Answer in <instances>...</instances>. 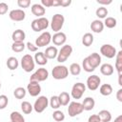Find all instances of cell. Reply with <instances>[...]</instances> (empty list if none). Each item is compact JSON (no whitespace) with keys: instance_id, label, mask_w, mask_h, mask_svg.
<instances>
[{"instance_id":"cell-26","label":"cell","mask_w":122,"mask_h":122,"mask_svg":"<svg viewBox=\"0 0 122 122\" xmlns=\"http://www.w3.org/2000/svg\"><path fill=\"white\" fill-rule=\"evenodd\" d=\"M97 115L99 116L101 122H110L112 120V113L108 110H101Z\"/></svg>"},{"instance_id":"cell-22","label":"cell","mask_w":122,"mask_h":122,"mask_svg":"<svg viewBox=\"0 0 122 122\" xmlns=\"http://www.w3.org/2000/svg\"><path fill=\"white\" fill-rule=\"evenodd\" d=\"M114 71V69H113V66L109 64V63H105V64H102L101 67H100V72L105 75V76H110L113 73Z\"/></svg>"},{"instance_id":"cell-52","label":"cell","mask_w":122,"mask_h":122,"mask_svg":"<svg viewBox=\"0 0 122 122\" xmlns=\"http://www.w3.org/2000/svg\"><path fill=\"white\" fill-rule=\"evenodd\" d=\"M0 88H1V83H0Z\"/></svg>"},{"instance_id":"cell-47","label":"cell","mask_w":122,"mask_h":122,"mask_svg":"<svg viewBox=\"0 0 122 122\" xmlns=\"http://www.w3.org/2000/svg\"><path fill=\"white\" fill-rule=\"evenodd\" d=\"M112 0H97V3L100 5H103V7L112 4Z\"/></svg>"},{"instance_id":"cell-13","label":"cell","mask_w":122,"mask_h":122,"mask_svg":"<svg viewBox=\"0 0 122 122\" xmlns=\"http://www.w3.org/2000/svg\"><path fill=\"white\" fill-rule=\"evenodd\" d=\"M27 92L32 97L38 96L41 92V86L36 81H30V83L27 86Z\"/></svg>"},{"instance_id":"cell-36","label":"cell","mask_w":122,"mask_h":122,"mask_svg":"<svg viewBox=\"0 0 122 122\" xmlns=\"http://www.w3.org/2000/svg\"><path fill=\"white\" fill-rule=\"evenodd\" d=\"M21 110H22V112H23L25 114H30V113L32 112L33 107H32V105H31L30 102H28V101H23V102L21 103Z\"/></svg>"},{"instance_id":"cell-2","label":"cell","mask_w":122,"mask_h":122,"mask_svg":"<svg viewBox=\"0 0 122 122\" xmlns=\"http://www.w3.org/2000/svg\"><path fill=\"white\" fill-rule=\"evenodd\" d=\"M21 67L26 72H30L31 71L34 70L35 67V62L33 57L30 54H25L21 58Z\"/></svg>"},{"instance_id":"cell-12","label":"cell","mask_w":122,"mask_h":122,"mask_svg":"<svg viewBox=\"0 0 122 122\" xmlns=\"http://www.w3.org/2000/svg\"><path fill=\"white\" fill-rule=\"evenodd\" d=\"M100 83H101L100 77L96 74H93V75H91V76L88 77L86 85H87V88L90 91H96L99 88Z\"/></svg>"},{"instance_id":"cell-23","label":"cell","mask_w":122,"mask_h":122,"mask_svg":"<svg viewBox=\"0 0 122 122\" xmlns=\"http://www.w3.org/2000/svg\"><path fill=\"white\" fill-rule=\"evenodd\" d=\"M33 59H34V62L36 64L40 65V66H44V65H46L48 63V59L45 56L44 52H42V51L36 52L35 55H34V57H33Z\"/></svg>"},{"instance_id":"cell-33","label":"cell","mask_w":122,"mask_h":122,"mask_svg":"<svg viewBox=\"0 0 122 122\" xmlns=\"http://www.w3.org/2000/svg\"><path fill=\"white\" fill-rule=\"evenodd\" d=\"M108 13H109V11H108L107 8H105V7H103V6L97 8V10H95V15H96L99 19L106 18L107 15H108Z\"/></svg>"},{"instance_id":"cell-44","label":"cell","mask_w":122,"mask_h":122,"mask_svg":"<svg viewBox=\"0 0 122 122\" xmlns=\"http://www.w3.org/2000/svg\"><path fill=\"white\" fill-rule=\"evenodd\" d=\"M88 122H101L100 121V118L97 114H92L89 119H88Z\"/></svg>"},{"instance_id":"cell-34","label":"cell","mask_w":122,"mask_h":122,"mask_svg":"<svg viewBox=\"0 0 122 122\" xmlns=\"http://www.w3.org/2000/svg\"><path fill=\"white\" fill-rule=\"evenodd\" d=\"M69 71H70L71 74L76 76V75L80 74V72H81V66L78 63H72V64H71Z\"/></svg>"},{"instance_id":"cell-30","label":"cell","mask_w":122,"mask_h":122,"mask_svg":"<svg viewBox=\"0 0 122 122\" xmlns=\"http://www.w3.org/2000/svg\"><path fill=\"white\" fill-rule=\"evenodd\" d=\"M11 122H25L24 116L19 112H12L10 115Z\"/></svg>"},{"instance_id":"cell-49","label":"cell","mask_w":122,"mask_h":122,"mask_svg":"<svg viewBox=\"0 0 122 122\" xmlns=\"http://www.w3.org/2000/svg\"><path fill=\"white\" fill-rule=\"evenodd\" d=\"M58 6H60V0H53L52 7H58Z\"/></svg>"},{"instance_id":"cell-46","label":"cell","mask_w":122,"mask_h":122,"mask_svg":"<svg viewBox=\"0 0 122 122\" xmlns=\"http://www.w3.org/2000/svg\"><path fill=\"white\" fill-rule=\"evenodd\" d=\"M71 4V0H60V6L62 7H69Z\"/></svg>"},{"instance_id":"cell-32","label":"cell","mask_w":122,"mask_h":122,"mask_svg":"<svg viewBox=\"0 0 122 122\" xmlns=\"http://www.w3.org/2000/svg\"><path fill=\"white\" fill-rule=\"evenodd\" d=\"M49 104L51 107V109L58 110L60 108V106H61L60 102H59V99H58V95H52L49 100Z\"/></svg>"},{"instance_id":"cell-14","label":"cell","mask_w":122,"mask_h":122,"mask_svg":"<svg viewBox=\"0 0 122 122\" xmlns=\"http://www.w3.org/2000/svg\"><path fill=\"white\" fill-rule=\"evenodd\" d=\"M9 16L10 18L12 20V21H15V22H20V21H23L26 17V13L23 10L21 9H16V10H12L10 11L9 13Z\"/></svg>"},{"instance_id":"cell-19","label":"cell","mask_w":122,"mask_h":122,"mask_svg":"<svg viewBox=\"0 0 122 122\" xmlns=\"http://www.w3.org/2000/svg\"><path fill=\"white\" fill-rule=\"evenodd\" d=\"M11 38H12L13 42H24V40L26 38V33H25L24 30L18 29V30H15L12 32Z\"/></svg>"},{"instance_id":"cell-25","label":"cell","mask_w":122,"mask_h":122,"mask_svg":"<svg viewBox=\"0 0 122 122\" xmlns=\"http://www.w3.org/2000/svg\"><path fill=\"white\" fill-rule=\"evenodd\" d=\"M115 69L118 75L122 74V51H119L115 55Z\"/></svg>"},{"instance_id":"cell-6","label":"cell","mask_w":122,"mask_h":122,"mask_svg":"<svg viewBox=\"0 0 122 122\" xmlns=\"http://www.w3.org/2000/svg\"><path fill=\"white\" fill-rule=\"evenodd\" d=\"M49 77V71L47 69L45 68H39L38 70H36L30 77V81H36V82H42L47 80Z\"/></svg>"},{"instance_id":"cell-3","label":"cell","mask_w":122,"mask_h":122,"mask_svg":"<svg viewBox=\"0 0 122 122\" xmlns=\"http://www.w3.org/2000/svg\"><path fill=\"white\" fill-rule=\"evenodd\" d=\"M49 24H50V22L46 17H39V18L34 19L31 22L30 27H31L32 30H34V31H41V30H46L49 27Z\"/></svg>"},{"instance_id":"cell-37","label":"cell","mask_w":122,"mask_h":122,"mask_svg":"<svg viewBox=\"0 0 122 122\" xmlns=\"http://www.w3.org/2000/svg\"><path fill=\"white\" fill-rule=\"evenodd\" d=\"M103 24H104V27L106 26V27L109 28V29H112V28H114V27L116 26L117 21H116L115 18L109 16V17H106V18H105V21L103 22Z\"/></svg>"},{"instance_id":"cell-5","label":"cell","mask_w":122,"mask_h":122,"mask_svg":"<svg viewBox=\"0 0 122 122\" xmlns=\"http://www.w3.org/2000/svg\"><path fill=\"white\" fill-rule=\"evenodd\" d=\"M72 53V47L69 44L67 45H64L60 51H58V54H57V62L59 63H64L65 61H67V59L71 56V54Z\"/></svg>"},{"instance_id":"cell-51","label":"cell","mask_w":122,"mask_h":122,"mask_svg":"<svg viewBox=\"0 0 122 122\" xmlns=\"http://www.w3.org/2000/svg\"><path fill=\"white\" fill-rule=\"evenodd\" d=\"M118 85L122 86V74L118 75Z\"/></svg>"},{"instance_id":"cell-28","label":"cell","mask_w":122,"mask_h":122,"mask_svg":"<svg viewBox=\"0 0 122 122\" xmlns=\"http://www.w3.org/2000/svg\"><path fill=\"white\" fill-rule=\"evenodd\" d=\"M99 92L103 96H109L112 93V87L110 84H103L99 88Z\"/></svg>"},{"instance_id":"cell-38","label":"cell","mask_w":122,"mask_h":122,"mask_svg":"<svg viewBox=\"0 0 122 122\" xmlns=\"http://www.w3.org/2000/svg\"><path fill=\"white\" fill-rule=\"evenodd\" d=\"M52 118L56 121V122H62L65 119V114L63 112L59 111V110H55L52 113Z\"/></svg>"},{"instance_id":"cell-29","label":"cell","mask_w":122,"mask_h":122,"mask_svg":"<svg viewBox=\"0 0 122 122\" xmlns=\"http://www.w3.org/2000/svg\"><path fill=\"white\" fill-rule=\"evenodd\" d=\"M93 43V35L91 32H87L82 37V44L85 47H90Z\"/></svg>"},{"instance_id":"cell-21","label":"cell","mask_w":122,"mask_h":122,"mask_svg":"<svg viewBox=\"0 0 122 122\" xmlns=\"http://www.w3.org/2000/svg\"><path fill=\"white\" fill-rule=\"evenodd\" d=\"M81 104H82V107H83L84 111H92L95 106V101L92 97L88 96L83 100V102Z\"/></svg>"},{"instance_id":"cell-45","label":"cell","mask_w":122,"mask_h":122,"mask_svg":"<svg viewBox=\"0 0 122 122\" xmlns=\"http://www.w3.org/2000/svg\"><path fill=\"white\" fill-rule=\"evenodd\" d=\"M52 1L53 0H41V5L45 8H49V7H52Z\"/></svg>"},{"instance_id":"cell-43","label":"cell","mask_w":122,"mask_h":122,"mask_svg":"<svg viewBox=\"0 0 122 122\" xmlns=\"http://www.w3.org/2000/svg\"><path fill=\"white\" fill-rule=\"evenodd\" d=\"M26 47H27V49L30 51H31V52H36L37 51V47H36V45L35 44H33V43H31V42H28L27 44H26Z\"/></svg>"},{"instance_id":"cell-48","label":"cell","mask_w":122,"mask_h":122,"mask_svg":"<svg viewBox=\"0 0 122 122\" xmlns=\"http://www.w3.org/2000/svg\"><path fill=\"white\" fill-rule=\"evenodd\" d=\"M116 99L119 102H122V89H119L116 92Z\"/></svg>"},{"instance_id":"cell-15","label":"cell","mask_w":122,"mask_h":122,"mask_svg":"<svg viewBox=\"0 0 122 122\" xmlns=\"http://www.w3.org/2000/svg\"><path fill=\"white\" fill-rule=\"evenodd\" d=\"M51 41L53 42V44L55 46H62L66 43L67 41V36L64 32L62 31H58L55 32L53 34V36H51Z\"/></svg>"},{"instance_id":"cell-35","label":"cell","mask_w":122,"mask_h":122,"mask_svg":"<svg viewBox=\"0 0 122 122\" xmlns=\"http://www.w3.org/2000/svg\"><path fill=\"white\" fill-rule=\"evenodd\" d=\"M26 93H27V91L23 87H18L13 91V95L17 99H23L26 96Z\"/></svg>"},{"instance_id":"cell-42","label":"cell","mask_w":122,"mask_h":122,"mask_svg":"<svg viewBox=\"0 0 122 122\" xmlns=\"http://www.w3.org/2000/svg\"><path fill=\"white\" fill-rule=\"evenodd\" d=\"M8 10H9L8 4L5 3V2H1V3H0V15L6 14V13L8 12Z\"/></svg>"},{"instance_id":"cell-39","label":"cell","mask_w":122,"mask_h":122,"mask_svg":"<svg viewBox=\"0 0 122 122\" xmlns=\"http://www.w3.org/2000/svg\"><path fill=\"white\" fill-rule=\"evenodd\" d=\"M82 69H84V71H87V72H92V71H94V69L90 65V63H89V61H88V59H87V57L84 58L83 61H82Z\"/></svg>"},{"instance_id":"cell-11","label":"cell","mask_w":122,"mask_h":122,"mask_svg":"<svg viewBox=\"0 0 122 122\" xmlns=\"http://www.w3.org/2000/svg\"><path fill=\"white\" fill-rule=\"evenodd\" d=\"M51 41V32L49 31H44L42 32L35 40V45L36 47H45V46H48Z\"/></svg>"},{"instance_id":"cell-10","label":"cell","mask_w":122,"mask_h":122,"mask_svg":"<svg viewBox=\"0 0 122 122\" xmlns=\"http://www.w3.org/2000/svg\"><path fill=\"white\" fill-rule=\"evenodd\" d=\"M100 53L103 56L112 59V58L115 57L117 51H116V49L112 45H111V44H104L100 48Z\"/></svg>"},{"instance_id":"cell-1","label":"cell","mask_w":122,"mask_h":122,"mask_svg":"<svg viewBox=\"0 0 122 122\" xmlns=\"http://www.w3.org/2000/svg\"><path fill=\"white\" fill-rule=\"evenodd\" d=\"M51 75L56 80H62L68 77L69 75V69L64 65H57L53 67L51 71Z\"/></svg>"},{"instance_id":"cell-17","label":"cell","mask_w":122,"mask_h":122,"mask_svg":"<svg viewBox=\"0 0 122 122\" xmlns=\"http://www.w3.org/2000/svg\"><path fill=\"white\" fill-rule=\"evenodd\" d=\"M30 10H31V13L35 16H37V18L39 17H43V15L45 14L46 12V10L45 8L41 5V4H33L30 8Z\"/></svg>"},{"instance_id":"cell-4","label":"cell","mask_w":122,"mask_h":122,"mask_svg":"<svg viewBox=\"0 0 122 122\" xmlns=\"http://www.w3.org/2000/svg\"><path fill=\"white\" fill-rule=\"evenodd\" d=\"M65 22V17L64 15L60 14V13H56L52 16L51 18V28L53 31L58 32L61 30V29L63 28Z\"/></svg>"},{"instance_id":"cell-8","label":"cell","mask_w":122,"mask_h":122,"mask_svg":"<svg viewBox=\"0 0 122 122\" xmlns=\"http://www.w3.org/2000/svg\"><path fill=\"white\" fill-rule=\"evenodd\" d=\"M85 91H86V85L84 83L77 82L72 86L71 92V95L74 99H80L83 96Z\"/></svg>"},{"instance_id":"cell-20","label":"cell","mask_w":122,"mask_h":122,"mask_svg":"<svg viewBox=\"0 0 122 122\" xmlns=\"http://www.w3.org/2000/svg\"><path fill=\"white\" fill-rule=\"evenodd\" d=\"M45 56L47 57V59H54L57 57L58 54V50L55 46H50L46 49L45 52H44Z\"/></svg>"},{"instance_id":"cell-40","label":"cell","mask_w":122,"mask_h":122,"mask_svg":"<svg viewBox=\"0 0 122 122\" xmlns=\"http://www.w3.org/2000/svg\"><path fill=\"white\" fill-rule=\"evenodd\" d=\"M8 103H9V98H8V96L5 95V94H1V95H0V110L5 109V108L8 106Z\"/></svg>"},{"instance_id":"cell-50","label":"cell","mask_w":122,"mask_h":122,"mask_svg":"<svg viewBox=\"0 0 122 122\" xmlns=\"http://www.w3.org/2000/svg\"><path fill=\"white\" fill-rule=\"evenodd\" d=\"M113 122H122V114L118 115V116L114 119V121H113Z\"/></svg>"},{"instance_id":"cell-18","label":"cell","mask_w":122,"mask_h":122,"mask_svg":"<svg viewBox=\"0 0 122 122\" xmlns=\"http://www.w3.org/2000/svg\"><path fill=\"white\" fill-rule=\"evenodd\" d=\"M91 30L95 33H100L104 30V24L101 20L95 19L91 23Z\"/></svg>"},{"instance_id":"cell-27","label":"cell","mask_w":122,"mask_h":122,"mask_svg":"<svg viewBox=\"0 0 122 122\" xmlns=\"http://www.w3.org/2000/svg\"><path fill=\"white\" fill-rule=\"evenodd\" d=\"M58 99H59L61 106H67V105H69V103L71 101V95L67 92H62L58 95Z\"/></svg>"},{"instance_id":"cell-41","label":"cell","mask_w":122,"mask_h":122,"mask_svg":"<svg viewBox=\"0 0 122 122\" xmlns=\"http://www.w3.org/2000/svg\"><path fill=\"white\" fill-rule=\"evenodd\" d=\"M17 5H18L19 8L26 9V8H29L30 7V0H17Z\"/></svg>"},{"instance_id":"cell-31","label":"cell","mask_w":122,"mask_h":122,"mask_svg":"<svg viewBox=\"0 0 122 122\" xmlns=\"http://www.w3.org/2000/svg\"><path fill=\"white\" fill-rule=\"evenodd\" d=\"M26 48V44L24 42H13L11 45V50L14 52H22Z\"/></svg>"},{"instance_id":"cell-16","label":"cell","mask_w":122,"mask_h":122,"mask_svg":"<svg viewBox=\"0 0 122 122\" xmlns=\"http://www.w3.org/2000/svg\"><path fill=\"white\" fill-rule=\"evenodd\" d=\"M87 59L90 63V65L95 70L97 67H99V65L101 64V56L99 55V53L97 52H92L91 53L89 56H87Z\"/></svg>"},{"instance_id":"cell-7","label":"cell","mask_w":122,"mask_h":122,"mask_svg":"<svg viewBox=\"0 0 122 122\" xmlns=\"http://www.w3.org/2000/svg\"><path fill=\"white\" fill-rule=\"evenodd\" d=\"M48 105H49V99L47 98V96L41 95V96H38V98L35 100L32 107L37 113H41L47 109Z\"/></svg>"},{"instance_id":"cell-9","label":"cell","mask_w":122,"mask_h":122,"mask_svg":"<svg viewBox=\"0 0 122 122\" xmlns=\"http://www.w3.org/2000/svg\"><path fill=\"white\" fill-rule=\"evenodd\" d=\"M83 107H82V104L79 103V102H76V101H72L69 104V107H68V113L71 117H74V116H77L79 115L80 113L83 112Z\"/></svg>"},{"instance_id":"cell-53","label":"cell","mask_w":122,"mask_h":122,"mask_svg":"<svg viewBox=\"0 0 122 122\" xmlns=\"http://www.w3.org/2000/svg\"><path fill=\"white\" fill-rule=\"evenodd\" d=\"M10 122H11V121H10Z\"/></svg>"},{"instance_id":"cell-24","label":"cell","mask_w":122,"mask_h":122,"mask_svg":"<svg viewBox=\"0 0 122 122\" xmlns=\"http://www.w3.org/2000/svg\"><path fill=\"white\" fill-rule=\"evenodd\" d=\"M6 64H7V67H8L9 70L14 71V70H16V69L18 68V66H19V61L17 60L16 57L10 56V57H9V58L7 59V63H6Z\"/></svg>"}]
</instances>
